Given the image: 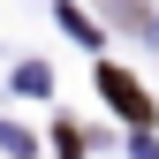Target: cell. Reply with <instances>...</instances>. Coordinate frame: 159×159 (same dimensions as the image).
Here are the masks:
<instances>
[{"label": "cell", "instance_id": "1", "mask_svg": "<svg viewBox=\"0 0 159 159\" xmlns=\"http://www.w3.org/2000/svg\"><path fill=\"white\" fill-rule=\"evenodd\" d=\"M98 84H106V98H114V106H121V114H129V121H152V98H144V91H136V84H129V76H121V68H98Z\"/></svg>", "mask_w": 159, "mask_h": 159}]
</instances>
